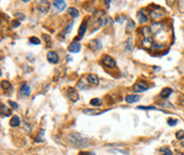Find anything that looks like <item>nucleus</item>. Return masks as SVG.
I'll list each match as a JSON object with an SVG mask.
<instances>
[{"instance_id":"obj_48","label":"nucleus","mask_w":184,"mask_h":155,"mask_svg":"<svg viewBox=\"0 0 184 155\" xmlns=\"http://www.w3.org/2000/svg\"><path fill=\"white\" fill-rule=\"evenodd\" d=\"M20 1H22V2H25V3H26V2H29L30 0H20Z\"/></svg>"},{"instance_id":"obj_47","label":"nucleus","mask_w":184,"mask_h":155,"mask_svg":"<svg viewBox=\"0 0 184 155\" xmlns=\"http://www.w3.org/2000/svg\"><path fill=\"white\" fill-rule=\"evenodd\" d=\"M181 104H182V105H184V95H183V97H182V101H181Z\"/></svg>"},{"instance_id":"obj_21","label":"nucleus","mask_w":184,"mask_h":155,"mask_svg":"<svg viewBox=\"0 0 184 155\" xmlns=\"http://www.w3.org/2000/svg\"><path fill=\"white\" fill-rule=\"evenodd\" d=\"M67 13L71 15L74 19H75V18H77V17L80 16V11L77 10L76 8H74V7H70V8H68V10H67Z\"/></svg>"},{"instance_id":"obj_50","label":"nucleus","mask_w":184,"mask_h":155,"mask_svg":"<svg viewBox=\"0 0 184 155\" xmlns=\"http://www.w3.org/2000/svg\"><path fill=\"white\" fill-rule=\"evenodd\" d=\"M182 155H184V153H183V154H182Z\"/></svg>"},{"instance_id":"obj_45","label":"nucleus","mask_w":184,"mask_h":155,"mask_svg":"<svg viewBox=\"0 0 184 155\" xmlns=\"http://www.w3.org/2000/svg\"><path fill=\"white\" fill-rule=\"evenodd\" d=\"M105 1V5H106V7L108 8L109 7V5H110V0H103Z\"/></svg>"},{"instance_id":"obj_2","label":"nucleus","mask_w":184,"mask_h":155,"mask_svg":"<svg viewBox=\"0 0 184 155\" xmlns=\"http://www.w3.org/2000/svg\"><path fill=\"white\" fill-rule=\"evenodd\" d=\"M164 16H166V10L159 7V6H152L151 10H150V18L152 19L155 23L159 22Z\"/></svg>"},{"instance_id":"obj_46","label":"nucleus","mask_w":184,"mask_h":155,"mask_svg":"<svg viewBox=\"0 0 184 155\" xmlns=\"http://www.w3.org/2000/svg\"><path fill=\"white\" fill-rule=\"evenodd\" d=\"M79 155H89V153H85V152H81Z\"/></svg>"},{"instance_id":"obj_14","label":"nucleus","mask_w":184,"mask_h":155,"mask_svg":"<svg viewBox=\"0 0 184 155\" xmlns=\"http://www.w3.org/2000/svg\"><path fill=\"white\" fill-rule=\"evenodd\" d=\"M139 100H140V95H138V94H129V95H126V97H125L126 103H129V104L135 103V102H138Z\"/></svg>"},{"instance_id":"obj_49","label":"nucleus","mask_w":184,"mask_h":155,"mask_svg":"<svg viewBox=\"0 0 184 155\" xmlns=\"http://www.w3.org/2000/svg\"><path fill=\"white\" fill-rule=\"evenodd\" d=\"M182 146H183V147H184V143H182Z\"/></svg>"},{"instance_id":"obj_24","label":"nucleus","mask_w":184,"mask_h":155,"mask_svg":"<svg viewBox=\"0 0 184 155\" xmlns=\"http://www.w3.org/2000/svg\"><path fill=\"white\" fill-rule=\"evenodd\" d=\"M90 104H91L92 106H101L103 102H102L101 99H92L91 101H90Z\"/></svg>"},{"instance_id":"obj_19","label":"nucleus","mask_w":184,"mask_h":155,"mask_svg":"<svg viewBox=\"0 0 184 155\" xmlns=\"http://www.w3.org/2000/svg\"><path fill=\"white\" fill-rule=\"evenodd\" d=\"M1 117L4 118V117H8L11 114V111L9 110V108L7 106V105H5V104H1Z\"/></svg>"},{"instance_id":"obj_28","label":"nucleus","mask_w":184,"mask_h":155,"mask_svg":"<svg viewBox=\"0 0 184 155\" xmlns=\"http://www.w3.org/2000/svg\"><path fill=\"white\" fill-rule=\"evenodd\" d=\"M132 42H133L132 39H129L127 41L125 42V45H126V47H125V49H126V50H129V51H131V50H132V49H133V44H132Z\"/></svg>"},{"instance_id":"obj_15","label":"nucleus","mask_w":184,"mask_h":155,"mask_svg":"<svg viewBox=\"0 0 184 155\" xmlns=\"http://www.w3.org/2000/svg\"><path fill=\"white\" fill-rule=\"evenodd\" d=\"M173 93V90L172 88H169V87H165L162 90V92H160V97L162 99H168L171 95Z\"/></svg>"},{"instance_id":"obj_40","label":"nucleus","mask_w":184,"mask_h":155,"mask_svg":"<svg viewBox=\"0 0 184 155\" xmlns=\"http://www.w3.org/2000/svg\"><path fill=\"white\" fill-rule=\"evenodd\" d=\"M72 27H73V22H72L71 24H68V25H67V27L64 30V32H65L66 34H67V33H70V32L72 31Z\"/></svg>"},{"instance_id":"obj_1","label":"nucleus","mask_w":184,"mask_h":155,"mask_svg":"<svg viewBox=\"0 0 184 155\" xmlns=\"http://www.w3.org/2000/svg\"><path fill=\"white\" fill-rule=\"evenodd\" d=\"M67 140L74 147H86L89 145V139L79 133H71L67 136Z\"/></svg>"},{"instance_id":"obj_22","label":"nucleus","mask_w":184,"mask_h":155,"mask_svg":"<svg viewBox=\"0 0 184 155\" xmlns=\"http://www.w3.org/2000/svg\"><path fill=\"white\" fill-rule=\"evenodd\" d=\"M150 49L153 51H158V50H163L164 49V44H160L158 42H152L151 45H150Z\"/></svg>"},{"instance_id":"obj_9","label":"nucleus","mask_w":184,"mask_h":155,"mask_svg":"<svg viewBox=\"0 0 184 155\" xmlns=\"http://www.w3.org/2000/svg\"><path fill=\"white\" fill-rule=\"evenodd\" d=\"M47 60L50 62V63L56 65V63L59 62V56L55 51H49L47 53Z\"/></svg>"},{"instance_id":"obj_10","label":"nucleus","mask_w":184,"mask_h":155,"mask_svg":"<svg viewBox=\"0 0 184 155\" xmlns=\"http://www.w3.org/2000/svg\"><path fill=\"white\" fill-rule=\"evenodd\" d=\"M67 95H68V97L71 99V101H73V102H77V101H79V99H80L79 93H77V92H76V90H75V88H73V87H70V88H68V91H67Z\"/></svg>"},{"instance_id":"obj_31","label":"nucleus","mask_w":184,"mask_h":155,"mask_svg":"<svg viewBox=\"0 0 184 155\" xmlns=\"http://www.w3.org/2000/svg\"><path fill=\"white\" fill-rule=\"evenodd\" d=\"M138 110H147V111H149V110H157L156 109V106H143V105H139L138 108H136Z\"/></svg>"},{"instance_id":"obj_36","label":"nucleus","mask_w":184,"mask_h":155,"mask_svg":"<svg viewBox=\"0 0 184 155\" xmlns=\"http://www.w3.org/2000/svg\"><path fill=\"white\" fill-rule=\"evenodd\" d=\"M176 138H177V139H180V140H181V139H183L184 138V130H178V131L176 133Z\"/></svg>"},{"instance_id":"obj_33","label":"nucleus","mask_w":184,"mask_h":155,"mask_svg":"<svg viewBox=\"0 0 184 155\" xmlns=\"http://www.w3.org/2000/svg\"><path fill=\"white\" fill-rule=\"evenodd\" d=\"M43 134H44V130L42 129V130H40V133H39V135L37 136L38 138H35V142H38V143H40V142H42V140H43V138H42V137H43Z\"/></svg>"},{"instance_id":"obj_35","label":"nucleus","mask_w":184,"mask_h":155,"mask_svg":"<svg viewBox=\"0 0 184 155\" xmlns=\"http://www.w3.org/2000/svg\"><path fill=\"white\" fill-rule=\"evenodd\" d=\"M109 23H110V18H109L108 16H105V17H102V25H103V26H107V25H109Z\"/></svg>"},{"instance_id":"obj_42","label":"nucleus","mask_w":184,"mask_h":155,"mask_svg":"<svg viewBox=\"0 0 184 155\" xmlns=\"http://www.w3.org/2000/svg\"><path fill=\"white\" fill-rule=\"evenodd\" d=\"M162 106H168V108H171V109H174V105L171 103H168V102H165V103H160Z\"/></svg>"},{"instance_id":"obj_18","label":"nucleus","mask_w":184,"mask_h":155,"mask_svg":"<svg viewBox=\"0 0 184 155\" xmlns=\"http://www.w3.org/2000/svg\"><path fill=\"white\" fill-rule=\"evenodd\" d=\"M135 28V23L131 19H129L127 21V24H126V27H125V32L127 33V34H130L131 32H133V30Z\"/></svg>"},{"instance_id":"obj_39","label":"nucleus","mask_w":184,"mask_h":155,"mask_svg":"<svg viewBox=\"0 0 184 155\" xmlns=\"http://www.w3.org/2000/svg\"><path fill=\"white\" fill-rule=\"evenodd\" d=\"M8 104H9L13 109H15V110L18 109V104L16 103V102H14V101H8Z\"/></svg>"},{"instance_id":"obj_7","label":"nucleus","mask_w":184,"mask_h":155,"mask_svg":"<svg viewBox=\"0 0 184 155\" xmlns=\"http://www.w3.org/2000/svg\"><path fill=\"white\" fill-rule=\"evenodd\" d=\"M88 47H89V49L92 50V51H98V50H100L102 48L101 41H100V40H97V39H93V40H91V41L89 42Z\"/></svg>"},{"instance_id":"obj_44","label":"nucleus","mask_w":184,"mask_h":155,"mask_svg":"<svg viewBox=\"0 0 184 155\" xmlns=\"http://www.w3.org/2000/svg\"><path fill=\"white\" fill-rule=\"evenodd\" d=\"M166 3L169 7H172V6H174V3H175V0H166Z\"/></svg>"},{"instance_id":"obj_25","label":"nucleus","mask_w":184,"mask_h":155,"mask_svg":"<svg viewBox=\"0 0 184 155\" xmlns=\"http://www.w3.org/2000/svg\"><path fill=\"white\" fill-rule=\"evenodd\" d=\"M160 154L162 155H174L172 149L169 147H162L160 148Z\"/></svg>"},{"instance_id":"obj_3","label":"nucleus","mask_w":184,"mask_h":155,"mask_svg":"<svg viewBox=\"0 0 184 155\" xmlns=\"http://www.w3.org/2000/svg\"><path fill=\"white\" fill-rule=\"evenodd\" d=\"M100 62H101V65H103L106 68H109V69H112V68L116 67V61L114 60L112 57L108 56V54H103Z\"/></svg>"},{"instance_id":"obj_11","label":"nucleus","mask_w":184,"mask_h":155,"mask_svg":"<svg viewBox=\"0 0 184 155\" xmlns=\"http://www.w3.org/2000/svg\"><path fill=\"white\" fill-rule=\"evenodd\" d=\"M52 5L58 11L65 10V8H66V1L65 0H53Z\"/></svg>"},{"instance_id":"obj_51","label":"nucleus","mask_w":184,"mask_h":155,"mask_svg":"<svg viewBox=\"0 0 184 155\" xmlns=\"http://www.w3.org/2000/svg\"><path fill=\"white\" fill-rule=\"evenodd\" d=\"M183 31H184V28H183Z\"/></svg>"},{"instance_id":"obj_16","label":"nucleus","mask_w":184,"mask_h":155,"mask_svg":"<svg viewBox=\"0 0 184 155\" xmlns=\"http://www.w3.org/2000/svg\"><path fill=\"white\" fill-rule=\"evenodd\" d=\"M86 28H88V24H86V19H85V21L82 22V24L80 25V27H79V34L77 35L83 38L84 34H85V32H86Z\"/></svg>"},{"instance_id":"obj_13","label":"nucleus","mask_w":184,"mask_h":155,"mask_svg":"<svg viewBox=\"0 0 184 155\" xmlns=\"http://www.w3.org/2000/svg\"><path fill=\"white\" fill-rule=\"evenodd\" d=\"M31 87H30V85L27 83H24V84H22V86H20V94L22 95H24V96H30L31 95Z\"/></svg>"},{"instance_id":"obj_5","label":"nucleus","mask_w":184,"mask_h":155,"mask_svg":"<svg viewBox=\"0 0 184 155\" xmlns=\"http://www.w3.org/2000/svg\"><path fill=\"white\" fill-rule=\"evenodd\" d=\"M150 28H151L152 34L158 35L159 33H162L165 30V24L164 23H159V22H156V23H153L152 25L150 26Z\"/></svg>"},{"instance_id":"obj_20","label":"nucleus","mask_w":184,"mask_h":155,"mask_svg":"<svg viewBox=\"0 0 184 155\" xmlns=\"http://www.w3.org/2000/svg\"><path fill=\"white\" fill-rule=\"evenodd\" d=\"M9 124L11 127H18L20 124V119L17 115H14V117H11V119H10Z\"/></svg>"},{"instance_id":"obj_27","label":"nucleus","mask_w":184,"mask_h":155,"mask_svg":"<svg viewBox=\"0 0 184 155\" xmlns=\"http://www.w3.org/2000/svg\"><path fill=\"white\" fill-rule=\"evenodd\" d=\"M83 112L85 114H91V115H98V114H101V112L97 111V110H83Z\"/></svg>"},{"instance_id":"obj_12","label":"nucleus","mask_w":184,"mask_h":155,"mask_svg":"<svg viewBox=\"0 0 184 155\" xmlns=\"http://www.w3.org/2000/svg\"><path fill=\"white\" fill-rule=\"evenodd\" d=\"M81 44L79 43V42H72L71 44L68 45V48H67V50L70 52H72V53H77V52L81 51Z\"/></svg>"},{"instance_id":"obj_4","label":"nucleus","mask_w":184,"mask_h":155,"mask_svg":"<svg viewBox=\"0 0 184 155\" xmlns=\"http://www.w3.org/2000/svg\"><path fill=\"white\" fill-rule=\"evenodd\" d=\"M149 85L145 83V82H138L133 85V91L136 92V93H143L145 91L149 90Z\"/></svg>"},{"instance_id":"obj_41","label":"nucleus","mask_w":184,"mask_h":155,"mask_svg":"<svg viewBox=\"0 0 184 155\" xmlns=\"http://www.w3.org/2000/svg\"><path fill=\"white\" fill-rule=\"evenodd\" d=\"M115 22H117V23L122 24V23H124V17H123V16H117V17H116V19H115Z\"/></svg>"},{"instance_id":"obj_6","label":"nucleus","mask_w":184,"mask_h":155,"mask_svg":"<svg viewBox=\"0 0 184 155\" xmlns=\"http://www.w3.org/2000/svg\"><path fill=\"white\" fill-rule=\"evenodd\" d=\"M136 18H138L139 24H141V25L149 22V17L147 16V14H145L144 9H140V10H138V13H136Z\"/></svg>"},{"instance_id":"obj_26","label":"nucleus","mask_w":184,"mask_h":155,"mask_svg":"<svg viewBox=\"0 0 184 155\" xmlns=\"http://www.w3.org/2000/svg\"><path fill=\"white\" fill-rule=\"evenodd\" d=\"M42 39H43V41L46 42V44H47V48H50L51 45V38L48 35V34H42Z\"/></svg>"},{"instance_id":"obj_43","label":"nucleus","mask_w":184,"mask_h":155,"mask_svg":"<svg viewBox=\"0 0 184 155\" xmlns=\"http://www.w3.org/2000/svg\"><path fill=\"white\" fill-rule=\"evenodd\" d=\"M24 128H25V130H26V133H31V126L29 124H24Z\"/></svg>"},{"instance_id":"obj_30","label":"nucleus","mask_w":184,"mask_h":155,"mask_svg":"<svg viewBox=\"0 0 184 155\" xmlns=\"http://www.w3.org/2000/svg\"><path fill=\"white\" fill-rule=\"evenodd\" d=\"M15 18L16 19H18V21H25V18H26V16L24 15V14H22V13H15Z\"/></svg>"},{"instance_id":"obj_38","label":"nucleus","mask_w":184,"mask_h":155,"mask_svg":"<svg viewBox=\"0 0 184 155\" xmlns=\"http://www.w3.org/2000/svg\"><path fill=\"white\" fill-rule=\"evenodd\" d=\"M177 122H178V121H177L176 119H168V120H167V124H169V126H176Z\"/></svg>"},{"instance_id":"obj_37","label":"nucleus","mask_w":184,"mask_h":155,"mask_svg":"<svg viewBox=\"0 0 184 155\" xmlns=\"http://www.w3.org/2000/svg\"><path fill=\"white\" fill-rule=\"evenodd\" d=\"M178 9L184 13V0H178Z\"/></svg>"},{"instance_id":"obj_29","label":"nucleus","mask_w":184,"mask_h":155,"mask_svg":"<svg viewBox=\"0 0 184 155\" xmlns=\"http://www.w3.org/2000/svg\"><path fill=\"white\" fill-rule=\"evenodd\" d=\"M30 43H32V44H35V45H39V44H41V40L39 39V38L32 36V38H30Z\"/></svg>"},{"instance_id":"obj_32","label":"nucleus","mask_w":184,"mask_h":155,"mask_svg":"<svg viewBox=\"0 0 184 155\" xmlns=\"http://www.w3.org/2000/svg\"><path fill=\"white\" fill-rule=\"evenodd\" d=\"M77 87H79L80 90H85V88L88 87V83H85L84 81H80V82L77 83Z\"/></svg>"},{"instance_id":"obj_17","label":"nucleus","mask_w":184,"mask_h":155,"mask_svg":"<svg viewBox=\"0 0 184 155\" xmlns=\"http://www.w3.org/2000/svg\"><path fill=\"white\" fill-rule=\"evenodd\" d=\"M86 79H88V82L90 84H92V85H98V84H99V78H98L97 75H94V74L88 75Z\"/></svg>"},{"instance_id":"obj_34","label":"nucleus","mask_w":184,"mask_h":155,"mask_svg":"<svg viewBox=\"0 0 184 155\" xmlns=\"http://www.w3.org/2000/svg\"><path fill=\"white\" fill-rule=\"evenodd\" d=\"M20 26V22L18 19H14V21L11 22V27L13 28H17Z\"/></svg>"},{"instance_id":"obj_23","label":"nucleus","mask_w":184,"mask_h":155,"mask_svg":"<svg viewBox=\"0 0 184 155\" xmlns=\"http://www.w3.org/2000/svg\"><path fill=\"white\" fill-rule=\"evenodd\" d=\"M1 88H2L4 91H6V92L11 91V84H10L8 81H2V82H1Z\"/></svg>"},{"instance_id":"obj_8","label":"nucleus","mask_w":184,"mask_h":155,"mask_svg":"<svg viewBox=\"0 0 184 155\" xmlns=\"http://www.w3.org/2000/svg\"><path fill=\"white\" fill-rule=\"evenodd\" d=\"M50 8V2L48 0H41L37 6V9L40 13H47Z\"/></svg>"}]
</instances>
